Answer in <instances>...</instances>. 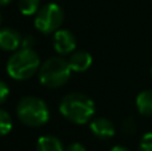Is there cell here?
Here are the masks:
<instances>
[{
	"mask_svg": "<svg viewBox=\"0 0 152 151\" xmlns=\"http://www.w3.org/2000/svg\"><path fill=\"white\" fill-rule=\"evenodd\" d=\"M18 117L28 127H40L50 119V110L44 100L36 96H24L18 104Z\"/></svg>",
	"mask_w": 152,
	"mask_h": 151,
	"instance_id": "obj_4",
	"label": "cell"
},
{
	"mask_svg": "<svg viewBox=\"0 0 152 151\" xmlns=\"http://www.w3.org/2000/svg\"><path fill=\"white\" fill-rule=\"evenodd\" d=\"M139 151H152V133H147L143 135L139 144Z\"/></svg>",
	"mask_w": 152,
	"mask_h": 151,
	"instance_id": "obj_14",
	"label": "cell"
},
{
	"mask_svg": "<svg viewBox=\"0 0 152 151\" xmlns=\"http://www.w3.org/2000/svg\"><path fill=\"white\" fill-rule=\"evenodd\" d=\"M151 72H152V71H151Z\"/></svg>",
	"mask_w": 152,
	"mask_h": 151,
	"instance_id": "obj_21",
	"label": "cell"
},
{
	"mask_svg": "<svg viewBox=\"0 0 152 151\" xmlns=\"http://www.w3.org/2000/svg\"><path fill=\"white\" fill-rule=\"evenodd\" d=\"M12 130V118L7 111L0 108V136L7 135Z\"/></svg>",
	"mask_w": 152,
	"mask_h": 151,
	"instance_id": "obj_13",
	"label": "cell"
},
{
	"mask_svg": "<svg viewBox=\"0 0 152 151\" xmlns=\"http://www.w3.org/2000/svg\"><path fill=\"white\" fill-rule=\"evenodd\" d=\"M0 23H1V16H0Z\"/></svg>",
	"mask_w": 152,
	"mask_h": 151,
	"instance_id": "obj_20",
	"label": "cell"
},
{
	"mask_svg": "<svg viewBox=\"0 0 152 151\" xmlns=\"http://www.w3.org/2000/svg\"><path fill=\"white\" fill-rule=\"evenodd\" d=\"M23 40L16 29H0V48L3 51H16L21 45Z\"/></svg>",
	"mask_w": 152,
	"mask_h": 151,
	"instance_id": "obj_7",
	"label": "cell"
},
{
	"mask_svg": "<svg viewBox=\"0 0 152 151\" xmlns=\"http://www.w3.org/2000/svg\"><path fill=\"white\" fill-rule=\"evenodd\" d=\"M64 151H86V149H84V146L80 143H72V144H69L67 149H64Z\"/></svg>",
	"mask_w": 152,
	"mask_h": 151,
	"instance_id": "obj_17",
	"label": "cell"
},
{
	"mask_svg": "<svg viewBox=\"0 0 152 151\" xmlns=\"http://www.w3.org/2000/svg\"><path fill=\"white\" fill-rule=\"evenodd\" d=\"M91 131L99 139H108L115 135V127L112 122L105 118H97L94 122H91Z\"/></svg>",
	"mask_w": 152,
	"mask_h": 151,
	"instance_id": "obj_8",
	"label": "cell"
},
{
	"mask_svg": "<svg viewBox=\"0 0 152 151\" xmlns=\"http://www.w3.org/2000/svg\"><path fill=\"white\" fill-rule=\"evenodd\" d=\"M36 150L37 151H64V147L56 136L44 135L37 139Z\"/></svg>",
	"mask_w": 152,
	"mask_h": 151,
	"instance_id": "obj_10",
	"label": "cell"
},
{
	"mask_svg": "<svg viewBox=\"0 0 152 151\" xmlns=\"http://www.w3.org/2000/svg\"><path fill=\"white\" fill-rule=\"evenodd\" d=\"M40 70L39 55L32 48L23 47L16 51L7 63V72L15 80H27Z\"/></svg>",
	"mask_w": 152,
	"mask_h": 151,
	"instance_id": "obj_2",
	"label": "cell"
},
{
	"mask_svg": "<svg viewBox=\"0 0 152 151\" xmlns=\"http://www.w3.org/2000/svg\"><path fill=\"white\" fill-rule=\"evenodd\" d=\"M136 107L142 115L152 117V90L143 91L137 95Z\"/></svg>",
	"mask_w": 152,
	"mask_h": 151,
	"instance_id": "obj_11",
	"label": "cell"
},
{
	"mask_svg": "<svg viewBox=\"0 0 152 151\" xmlns=\"http://www.w3.org/2000/svg\"><path fill=\"white\" fill-rule=\"evenodd\" d=\"M136 127L137 126L134 118H127L123 122V125H121V128H123V131L126 134H134L136 131Z\"/></svg>",
	"mask_w": 152,
	"mask_h": 151,
	"instance_id": "obj_15",
	"label": "cell"
},
{
	"mask_svg": "<svg viewBox=\"0 0 152 151\" xmlns=\"http://www.w3.org/2000/svg\"><path fill=\"white\" fill-rule=\"evenodd\" d=\"M111 151H129V150L126 149V147H123V146H115L111 149Z\"/></svg>",
	"mask_w": 152,
	"mask_h": 151,
	"instance_id": "obj_18",
	"label": "cell"
},
{
	"mask_svg": "<svg viewBox=\"0 0 152 151\" xmlns=\"http://www.w3.org/2000/svg\"><path fill=\"white\" fill-rule=\"evenodd\" d=\"M68 63L71 66V70L75 72H84L91 67L92 56L86 51H77L74 52L68 59Z\"/></svg>",
	"mask_w": 152,
	"mask_h": 151,
	"instance_id": "obj_9",
	"label": "cell"
},
{
	"mask_svg": "<svg viewBox=\"0 0 152 151\" xmlns=\"http://www.w3.org/2000/svg\"><path fill=\"white\" fill-rule=\"evenodd\" d=\"M40 1L42 0H19V10L26 16L36 15L40 10Z\"/></svg>",
	"mask_w": 152,
	"mask_h": 151,
	"instance_id": "obj_12",
	"label": "cell"
},
{
	"mask_svg": "<svg viewBox=\"0 0 152 151\" xmlns=\"http://www.w3.org/2000/svg\"><path fill=\"white\" fill-rule=\"evenodd\" d=\"M71 66L68 60L55 56L50 58L40 66L39 70V79L44 87L48 88H58L61 87L68 82L71 78Z\"/></svg>",
	"mask_w": 152,
	"mask_h": 151,
	"instance_id": "obj_3",
	"label": "cell"
},
{
	"mask_svg": "<svg viewBox=\"0 0 152 151\" xmlns=\"http://www.w3.org/2000/svg\"><path fill=\"white\" fill-rule=\"evenodd\" d=\"M64 20L63 10L55 3L45 4L37 11L35 16V27L42 34H52L60 28Z\"/></svg>",
	"mask_w": 152,
	"mask_h": 151,
	"instance_id": "obj_5",
	"label": "cell"
},
{
	"mask_svg": "<svg viewBox=\"0 0 152 151\" xmlns=\"http://www.w3.org/2000/svg\"><path fill=\"white\" fill-rule=\"evenodd\" d=\"M11 1H12V0H0V5H7V4H10Z\"/></svg>",
	"mask_w": 152,
	"mask_h": 151,
	"instance_id": "obj_19",
	"label": "cell"
},
{
	"mask_svg": "<svg viewBox=\"0 0 152 151\" xmlns=\"http://www.w3.org/2000/svg\"><path fill=\"white\" fill-rule=\"evenodd\" d=\"M8 95H10V88L3 80H0V104L7 100Z\"/></svg>",
	"mask_w": 152,
	"mask_h": 151,
	"instance_id": "obj_16",
	"label": "cell"
},
{
	"mask_svg": "<svg viewBox=\"0 0 152 151\" xmlns=\"http://www.w3.org/2000/svg\"><path fill=\"white\" fill-rule=\"evenodd\" d=\"M59 110L61 115L69 122L76 123V125H84L94 115L95 103L87 95L72 92L63 98Z\"/></svg>",
	"mask_w": 152,
	"mask_h": 151,
	"instance_id": "obj_1",
	"label": "cell"
},
{
	"mask_svg": "<svg viewBox=\"0 0 152 151\" xmlns=\"http://www.w3.org/2000/svg\"><path fill=\"white\" fill-rule=\"evenodd\" d=\"M76 47V40L68 29H58L53 35V48L59 55H68Z\"/></svg>",
	"mask_w": 152,
	"mask_h": 151,
	"instance_id": "obj_6",
	"label": "cell"
}]
</instances>
